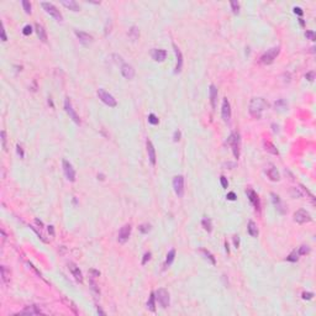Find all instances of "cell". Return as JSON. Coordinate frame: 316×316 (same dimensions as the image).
<instances>
[{
  "label": "cell",
  "instance_id": "6da1fadb",
  "mask_svg": "<svg viewBox=\"0 0 316 316\" xmlns=\"http://www.w3.org/2000/svg\"><path fill=\"white\" fill-rule=\"evenodd\" d=\"M268 108V103L263 98H253L250 103V114L255 119H261L262 113Z\"/></svg>",
  "mask_w": 316,
  "mask_h": 316
},
{
  "label": "cell",
  "instance_id": "7a4b0ae2",
  "mask_svg": "<svg viewBox=\"0 0 316 316\" xmlns=\"http://www.w3.org/2000/svg\"><path fill=\"white\" fill-rule=\"evenodd\" d=\"M279 52H280V48H279V47L269 48L267 52H264V53L262 54L261 62H262L263 64H266V65H267V64H272V63L274 62V59L278 57Z\"/></svg>",
  "mask_w": 316,
  "mask_h": 316
},
{
  "label": "cell",
  "instance_id": "3957f363",
  "mask_svg": "<svg viewBox=\"0 0 316 316\" xmlns=\"http://www.w3.org/2000/svg\"><path fill=\"white\" fill-rule=\"evenodd\" d=\"M227 143L232 147V152H233V156L235 158L239 160L240 157V135L239 133H231L227 138Z\"/></svg>",
  "mask_w": 316,
  "mask_h": 316
},
{
  "label": "cell",
  "instance_id": "277c9868",
  "mask_svg": "<svg viewBox=\"0 0 316 316\" xmlns=\"http://www.w3.org/2000/svg\"><path fill=\"white\" fill-rule=\"evenodd\" d=\"M154 294H156V299H157L158 304H160L163 309L169 306V293H168V290H166L164 288H160Z\"/></svg>",
  "mask_w": 316,
  "mask_h": 316
},
{
  "label": "cell",
  "instance_id": "5b68a950",
  "mask_svg": "<svg viewBox=\"0 0 316 316\" xmlns=\"http://www.w3.org/2000/svg\"><path fill=\"white\" fill-rule=\"evenodd\" d=\"M41 6L45 9V11L47 13V14H49L56 21H62L63 20V16H62V14L59 13V10L52 4V3H46V2H43V3H41Z\"/></svg>",
  "mask_w": 316,
  "mask_h": 316
},
{
  "label": "cell",
  "instance_id": "8992f818",
  "mask_svg": "<svg viewBox=\"0 0 316 316\" xmlns=\"http://www.w3.org/2000/svg\"><path fill=\"white\" fill-rule=\"evenodd\" d=\"M98 97H99V99H100L104 104H106V105L110 106V108H115V106L117 105L116 99H115L111 94H109L106 90H104V89H98Z\"/></svg>",
  "mask_w": 316,
  "mask_h": 316
},
{
  "label": "cell",
  "instance_id": "52a82bcc",
  "mask_svg": "<svg viewBox=\"0 0 316 316\" xmlns=\"http://www.w3.org/2000/svg\"><path fill=\"white\" fill-rule=\"evenodd\" d=\"M173 188L178 198H182L184 195V177L183 176H177L173 179Z\"/></svg>",
  "mask_w": 316,
  "mask_h": 316
},
{
  "label": "cell",
  "instance_id": "ba28073f",
  "mask_svg": "<svg viewBox=\"0 0 316 316\" xmlns=\"http://www.w3.org/2000/svg\"><path fill=\"white\" fill-rule=\"evenodd\" d=\"M62 166H63V172H64L65 178H67L69 182H75V171H74L73 166H72L67 160H63V161H62Z\"/></svg>",
  "mask_w": 316,
  "mask_h": 316
},
{
  "label": "cell",
  "instance_id": "9c48e42d",
  "mask_svg": "<svg viewBox=\"0 0 316 316\" xmlns=\"http://www.w3.org/2000/svg\"><path fill=\"white\" fill-rule=\"evenodd\" d=\"M130 235H131V225L130 223H126L124 225L120 231H119V236H117V241L120 243H125L128 239H130Z\"/></svg>",
  "mask_w": 316,
  "mask_h": 316
},
{
  "label": "cell",
  "instance_id": "30bf717a",
  "mask_svg": "<svg viewBox=\"0 0 316 316\" xmlns=\"http://www.w3.org/2000/svg\"><path fill=\"white\" fill-rule=\"evenodd\" d=\"M294 221L298 222V223H306V222H310L311 221V215L306 211V210H298L295 214H294Z\"/></svg>",
  "mask_w": 316,
  "mask_h": 316
},
{
  "label": "cell",
  "instance_id": "8fae6325",
  "mask_svg": "<svg viewBox=\"0 0 316 316\" xmlns=\"http://www.w3.org/2000/svg\"><path fill=\"white\" fill-rule=\"evenodd\" d=\"M64 109H65V111H67V114L69 115V117L77 124V125H79L81 124V120H79V116L77 115V113L74 111V109H73V106H72V104H70V100H69V98H67L65 100H64Z\"/></svg>",
  "mask_w": 316,
  "mask_h": 316
},
{
  "label": "cell",
  "instance_id": "7c38bea8",
  "mask_svg": "<svg viewBox=\"0 0 316 316\" xmlns=\"http://www.w3.org/2000/svg\"><path fill=\"white\" fill-rule=\"evenodd\" d=\"M221 115H222V119L223 121L228 122L230 119H231V105L228 103V100L225 98L222 100V106H221Z\"/></svg>",
  "mask_w": 316,
  "mask_h": 316
},
{
  "label": "cell",
  "instance_id": "4fadbf2b",
  "mask_svg": "<svg viewBox=\"0 0 316 316\" xmlns=\"http://www.w3.org/2000/svg\"><path fill=\"white\" fill-rule=\"evenodd\" d=\"M68 268H69V271H70L72 275L74 277V279H75L77 282H79V283H82V282H83V274H82L81 269H79V267H78L75 263L69 262V263H68Z\"/></svg>",
  "mask_w": 316,
  "mask_h": 316
},
{
  "label": "cell",
  "instance_id": "5bb4252c",
  "mask_svg": "<svg viewBox=\"0 0 316 316\" xmlns=\"http://www.w3.org/2000/svg\"><path fill=\"white\" fill-rule=\"evenodd\" d=\"M74 34H75V36L79 38L81 43H83V45H89V43H92V42H93V36H92V35H89V34H87V32H83V31H78V30H75V31H74Z\"/></svg>",
  "mask_w": 316,
  "mask_h": 316
},
{
  "label": "cell",
  "instance_id": "9a60e30c",
  "mask_svg": "<svg viewBox=\"0 0 316 316\" xmlns=\"http://www.w3.org/2000/svg\"><path fill=\"white\" fill-rule=\"evenodd\" d=\"M121 74L126 79H133L135 77V69L131 64H122L121 65Z\"/></svg>",
  "mask_w": 316,
  "mask_h": 316
},
{
  "label": "cell",
  "instance_id": "2e32d148",
  "mask_svg": "<svg viewBox=\"0 0 316 316\" xmlns=\"http://www.w3.org/2000/svg\"><path fill=\"white\" fill-rule=\"evenodd\" d=\"M146 146H147L148 160H149L151 164H152V166H154V164H156V149H154V147H153V143H152L149 140H147V142H146Z\"/></svg>",
  "mask_w": 316,
  "mask_h": 316
},
{
  "label": "cell",
  "instance_id": "e0dca14e",
  "mask_svg": "<svg viewBox=\"0 0 316 316\" xmlns=\"http://www.w3.org/2000/svg\"><path fill=\"white\" fill-rule=\"evenodd\" d=\"M173 48H174V52H176V56H177V65H176L174 73H179L182 70V67H183V54H182L180 49L174 43H173Z\"/></svg>",
  "mask_w": 316,
  "mask_h": 316
},
{
  "label": "cell",
  "instance_id": "ac0fdd59",
  "mask_svg": "<svg viewBox=\"0 0 316 316\" xmlns=\"http://www.w3.org/2000/svg\"><path fill=\"white\" fill-rule=\"evenodd\" d=\"M246 194H247V198L250 199V201L252 203V205L256 207V209H259V199H258V195L257 193L253 190V189H247L246 190Z\"/></svg>",
  "mask_w": 316,
  "mask_h": 316
},
{
  "label": "cell",
  "instance_id": "d6986e66",
  "mask_svg": "<svg viewBox=\"0 0 316 316\" xmlns=\"http://www.w3.org/2000/svg\"><path fill=\"white\" fill-rule=\"evenodd\" d=\"M167 57V51L164 49H153L152 51V58L156 62H163Z\"/></svg>",
  "mask_w": 316,
  "mask_h": 316
},
{
  "label": "cell",
  "instance_id": "ffe728a7",
  "mask_svg": "<svg viewBox=\"0 0 316 316\" xmlns=\"http://www.w3.org/2000/svg\"><path fill=\"white\" fill-rule=\"evenodd\" d=\"M267 176L268 178L272 180V182H278L280 179V176H279V172L277 171V168L274 166H269V168L267 169Z\"/></svg>",
  "mask_w": 316,
  "mask_h": 316
},
{
  "label": "cell",
  "instance_id": "44dd1931",
  "mask_svg": "<svg viewBox=\"0 0 316 316\" xmlns=\"http://www.w3.org/2000/svg\"><path fill=\"white\" fill-rule=\"evenodd\" d=\"M35 29H36V34L38 36V38L42 41V42H47V34H46V30L42 25L40 24H36L35 25Z\"/></svg>",
  "mask_w": 316,
  "mask_h": 316
},
{
  "label": "cell",
  "instance_id": "7402d4cb",
  "mask_svg": "<svg viewBox=\"0 0 316 316\" xmlns=\"http://www.w3.org/2000/svg\"><path fill=\"white\" fill-rule=\"evenodd\" d=\"M42 311L36 306V305H31V306H26L22 311H21V314L22 315H38V314H41Z\"/></svg>",
  "mask_w": 316,
  "mask_h": 316
},
{
  "label": "cell",
  "instance_id": "603a6c76",
  "mask_svg": "<svg viewBox=\"0 0 316 316\" xmlns=\"http://www.w3.org/2000/svg\"><path fill=\"white\" fill-rule=\"evenodd\" d=\"M216 99H217V88L214 84H211L210 85V103H211L212 109L216 108Z\"/></svg>",
  "mask_w": 316,
  "mask_h": 316
},
{
  "label": "cell",
  "instance_id": "cb8c5ba5",
  "mask_svg": "<svg viewBox=\"0 0 316 316\" xmlns=\"http://www.w3.org/2000/svg\"><path fill=\"white\" fill-rule=\"evenodd\" d=\"M62 5L65 6L67 9L72 10V11H79V5L77 4V2H74V0H64V2H62Z\"/></svg>",
  "mask_w": 316,
  "mask_h": 316
},
{
  "label": "cell",
  "instance_id": "d4e9b609",
  "mask_svg": "<svg viewBox=\"0 0 316 316\" xmlns=\"http://www.w3.org/2000/svg\"><path fill=\"white\" fill-rule=\"evenodd\" d=\"M247 232L252 236V237H257L258 236V228H257V225L253 222V221H250L248 225H247Z\"/></svg>",
  "mask_w": 316,
  "mask_h": 316
},
{
  "label": "cell",
  "instance_id": "484cf974",
  "mask_svg": "<svg viewBox=\"0 0 316 316\" xmlns=\"http://www.w3.org/2000/svg\"><path fill=\"white\" fill-rule=\"evenodd\" d=\"M128 37L132 40V41H137L138 37H140V31L136 26H132L130 30H128Z\"/></svg>",
  "mask_w": 316,
  "mask_h": 316
},
{
  "label": "cell",
  "instance_id": "4316f807",
  "mask_svg": "<svg viewBox=\"0 0 316 316\" xmlns=\"http://www.w3.org/2000/svg\"><path fill=\"white\" fill-rule=\"evenodd\" d=\"M147 307L151 310V311H154L156 310V294L154 293H151V296L147 301Z\"/></svg>",
  "mask_w": 316,
  "mask_h": 316
},
{
  "label": "cell",
  "instance_id": "83f0119b",
  "mask_svg": "<svg viewBox=\"0 0 316 316\" xmlns=\"http://www.w3.org/2000/svg\"><path fill=\"white\" fill-rule=\"evenodd\" d=\"M174 257H176V250H171L167 255V258H166V267H169L173 263Z\"/></svg>",
  "mask_w": 316,
  "mask_h": 316
},
{
  "label": "cell",
  "instance_id": "f1b7e54d",
  "mask_svg": "<svg viewBox=\"0 0 316 316\" xmlns=\"http://www.w3.org/2000/svg\"><path fill=\"white\" fill-rule=\"evenodd\" d=\"M201 225H203V227H204L207 232H211V230H212V223H211V220H210V219L204 217V219L201 220Z\"/></svg>",
  "mask_w": 316,
  "mask_h": 316
},
{
  "label": "cell",
  "instance_id": "f546056e",
  "mask_svg": "<svg viewBox=\"0 0 316 316\" xmlns=\"http://www.w3.org/2000/svg\"><path fill=\"white\" fill-rule=\"evenodd\" d=\"M264 147H266V151H268V152H271V153H273V154H278V149L274 147L273 143H271V142H264Z\"/></svg>",
  "mask_w": 316,
  "mask_h": 316
},
{
  "label": "cell",
  "instance_id": "4dcf8cb0",
  "mask_svg": "<svg viewBox=\"0 0 316 316\" xmlns=\"http://www.w3.org/2000/svg\"><path fill=\"white\" fill-rule=\"evenodd\" d=\"M201 253L205 256V258H206V259H209V261H210V263H211V264H216L215 257H214V256H212L207 250H201Z\"/></svg>",
  "mask_w": 316,
  "mask_h": 316
},
{
  "label": "cell",
  "instance_id": "1f68e13d",
  "mask_svg": "<svg viewBox=\"0 0 316 316\" xmlns=\"http://www.w3.org/2000/svg\"><path fill=\"white\" fill-rule=\"evenodd\" d=\"M274 106H275V109H278V110H284V109H286L288 104H286V101H285L284 99H280V100L275 101Z\"/></svg>",
  "mask_w": 316,
  "mask_h": 316
},
{
  "label": "cell",
  "instance_id": "d6a6232c",
  "mask_svg": "<svg viewBox=\"0 0 316 316\" xmlns=\"http://www.w3.org/2000/svg\"><path fill=\"white\" fill-rule=\"evenodd\" d=\"M230 5H231V9H232L233 14H239L240 13V3L239 2H231Z\"/></svg>",
  "mask_w": 316,
  "mask_h": 316
},
{
  "label": "cell",
  "instance_id": "836d02e7",
  "mask_svg": "<svg viewBox=\"0 0 316 316\" xmlns=\"http://www.w3.org/2000/svg\"><path fill=\"white\" fill-rule=\"evenodd\" d=\"M148 122H149L151 125H158L160 120H158V117H157L154 114H149V115H148Z\"/></svg>",
  "mask_w": 316,
  "mask_h": 316
},
{
  "label": "cell",
  "instance_id": "e575fe53",
  "mask_svg": "<svg viewBox=\"0 0 316 316\" xmlns=\"http://www.w3.org/2000/svg\"><path fill=\"white\" fill-rule=\"evenodd\" d=\"M22 6H24V10H25L26 14H31V4H30V2H27V0H22Z\"/></svg>",
  "mask_w": 316,
  "mask_h": 316
},
{
  "label": "cell",
  "instance_id": "d590c367",
  "mask_svg": "<svg viewBox=\"0 0 316 316\" xmlns=\"http://www.w3.org/2000/svg\"><path fill=\"white\" fill-rule=\"evenodd\" d=\"M138 230H140L142 233H147V232H149V230H151V225H149V223H142V225H140Z\"/></svg>",
  "mask_w": 316,
  "mask_h": 316
},
{
  "label": "cell",
  "instance_id": "8d00e7d4",
  "mask_svg": "<svg viewBox=\"0 0 316 316\" xmlns=\"http://www.w3.org/2000/svg\"><path fill=\"white\" fill-rule=\"evenodd\" d=\"M310 252V247L309 246H301L298 251V255L299 256H304V255H307Z\"/></svg>",
  "mask_w": 316,
  "mask_h": 316
},
{
  "label": "cell",
  "instance_id": "74e56055",
  "mask_svg": "<svg viewBox=\"0 0 316 316\" xmlns=\"http://www.w3.org/2000/svg\"><path fill=\"white\" fill-rule=\"evenodd\" d=\"M299 255H298V252L296 251H294V252H291L288 257H286V261H290V262H296L298 259H299V257H298Z\"/></svg>",
  "mask_w": 316,
  "mask_h": 316
},
{
  "label": "cell",
  "instance_id": "f35d334b",
  "mask_svg": "<svg viewBox=\"0 0 316 316\" xmlns=\"http://www.w3.org/2000/svg\"><path fill=\"white\" fill-rule=\"evenodd\" d=\"M2 279H3V282H4L5 284H6L8 280H9V277H8V272H6L5 266H2Z\"/></svg>",
  "mask_w": 316,
  "mask_h": 316
},
{
  "label": "cell",
  "instance_id": "ab89813d",
  "mask_svg": "<svg viewBox=\"0 0 316 316\" xmlns=\"http://www.w3.org/2000/svg\"><path fill=\"white\" fill-rule=\"evenodd\" d=\"M22 34H24L25 36L31 35V34H32V26H31V25H26V26L24 27V30H22Z\"/></svg>",
  "mask_w": 316,
  "mask_h": 316
},
{
  "label": "cell",
  "instance_id": "60d3db41",
  "mask_svg": "<svg viewBox=\"0 0 316 316\" xmlns=\"http://www.w3.org/2000/svg\"><path fill=\"white\" fill-rule=\"evenodd\" d=\"M90 288H92V290L95 293V294H100V291H99V289H98V285H97V283L93 280V279H90Z\"/></svg>",
  "mask_w": 316,
  "mask_h": 316
},
{
  "label": "cell",
  "instance_id": "b9f144b4",
  "mask_svg": "<svg viewBox=\"0 0 316 316\" xmlns=\"http://www.w3.org/2000/svg\"><path fill=\"white\" fill-rule=\"evenodd\" d=\"M2 143H3L4 151H6V133H5V131H2Z\"/></svg>",
  "mask_w": 316,
  "mask_h": 316
},
{
  "label": "cell",
  "instance_id": "7bdbcfd3",
  "mask_svg": "<svg viewBox=\"0 0 316 316\" xmlns=\"http://www.w3.org/2000/svg\"><path fill=\"white\" fill-rule=\"evenodd\" d=\"M305 36H306L309 40H311V41H315V38H316L314 31H306V32H305Z\"/></svg>",
  "mask_w": 316,
  "mask_h": 316
},
{
  "label": "cell",
  "instance_id": "ee69618b",
  "mask_svg": "<svg viewBox=\"0 0 316 316\" xmlns=\"http://www.w3.org/2000/svg\"><path fill=\"white\" fill-rule=\"evenodd\" d=\"M180 136H182V133H180V131H179V130L174 131V135H173V141H174V142H178V141L180 140Z\"/></svg>",
  "mask_w": 316,
  "mask_h": 316
},
{
  "label": "cell",
  "instance_id": "f6af8a7d",
  "mask_svg": "<svg viewBox=\"0 0 316 316\" xmlns=\"http://www.w3.org/2000/svg\"><path fill=\"white\" fill-rule=\"evenodd\" d=\"M16 152H18V154L20 156V158H24V149H22V146L21 144H18L16 146Z\"/></svg>",
  "mask_w": 316,
  "mask_h": 316
},
{
  "label": "cell",
  "instance_id": "bcb514c9",
  "mask_svg": "<svg viewBox=\"0 0 316 316\" xmlns=\"http://www.w3.org/2000/svg\"><path fill=\"white\" fill-rule=\"evenodd\" d=\"M220 182H221V185H222V188H223V189H226V188L228 187V182H227V179H226L225 177H221Z\"/></svg>",
  "mask_w": 316,
  "mask_h": 316
},
{
  "label": "cell",
  "instance_id": "7dc6e473",
  "mask_svg": "<svg viewBox=\"0 0 316 316\" xmlns=\"http://www.w3.org/2000/svg\"><path fill=\"white\" fill-rule=\"evenodd\" d=\"M314 77H315L314 72H309V73H306V75H305V78L307 79L309 82H312V81H314Z\"/></svg>",
  "mask_w": 316,
  "mask_h": 316
},
{
  "label": "cell",
  "instance_id": "c3c4849f",
  "mask_svg": "<svg viewBox=\"0 0 316 316\" xmlns=\"http://www.w3.org/2000/svg\"><path fill=\"white\" fill-rule=\"evenodd\" d=\"M149 258H151V252H147V253H144V256H143V259H142V264H146V263H147V261H149Z\"/></svg>",
  "mask_w": 316,
  "mask_h": 316
},
{
  "label": "cell",
  "instance_id": "681fc988",
  "mask_svg": "<svg viewBox=\"0 0 316 316\" xmlns=\"http://www.w3.org/2000/svg\"><path fill=\"white\" fill-rule=\"evenodd\" d=\"M312 296H314L312 293H302V299H305V300H310V299H312Z\"/></svg>",
  "mask_w": 316,
  "mask_h": 316
},
{
  "label": "cell",
  "instance_id": "f907efd6",
  "mask_svg": "<svg viewBox=\"0 0 316 316\" xmlns=\"http://www.w3.org/2000/svg\"><path fill=\"white\" fill-rule=\"evenodd\" d=\"M2 40H3L4 42H6V41H8V37H6V34H5V29H4V25L2 26Z\"/></svg>",
  "mask_w": 316,
  "mask_h": 316
},
{
  "label": "cell",
  "instance_id": "816d5d0a",
  "mask_svg": "<svg viewBox=\"0 0 316 316\" xmlns=\"http://www.w3.org/2000/svg\"><path fill=\"white\" fill-rule=\"evenodd\" d=\"M227 199L233 201V200H236V199H237V196H236V194H235L233 192H230V193L227 194Z\"/></svg>",
  "mask_w": 316,
  "mask_h": 316
},
{
  "label": "cell",
  "instance_id": "f5cc1de1",
  "mask_svg": "<svg viewBox=\"0 0 316 316\" xmlns=\"http://www.w3.org/2000/svg\"><path fill=\"white\" fill-rule=\"evenodd\" d=\"M233 242H235L236 248H239V246H240V237H239V236H235V237H233Z\"/></svg>",
  "mask_w": 316,
  "mask_h": 316
},
{
  "label": "cell",
  "instance_id": "db71d44e",
  "mask_svg": "<svg viewBox=\"0 0 316 316\" xmlns=\"http://www.w3.org/2000/svg\"><path fill=\"white\" fill-rule=\"evenodd\" d=\"M294 13H295V14H298L299 16H301V15L304 14V13H302V10H301L300 8H294Z\"/></svg>",
  "mask_w": 316,
  "mask_h": 316
},
{
  "label": "cell",
  "instance_id": "11a10c76",
  "mask_svg": "<svg viewBox=\"0 0 316 316\" xmlns=\"http://www.w3.org/2000/svg\"><path fill=\"white\" fill-rule=\"evenodd\" d=\"M48 233L51 235V236H54V228H53V226L51 225V226H48Z\"/></svg>",
  "mask_w": 316,
  "mask_h": 316
},
{
  "label": "cell",
  "instance_id": "9f6ffc18",
  "mask_svg": "<svg viewBox=\"0 0 316 316\" xmlns=\"http://www.w3.org/2000/svg\"><path fill=\"white\" fill-rule=\"evenodd\" d=\"M90 273H92V274H94V275H97V277L100 274L99 272H97V271H94V269H92V271H90Z\"/></svg>",
  "mask_w": 316,
  "mask_h": 316
},
{
  "label": "cell",
  "instance_id": "6f0895ef",
  "mask_svg": "<svg viewBox=\"0 0 316 316\" xmlns=\"http://www.w3.org/2000/svg\"><path fill=\"white\" fill-rule=\"evenodd\" d=\"M35 222H36V223H37V225H40V226H43V223H42V221H40V220H38V219H36V220H35Z\"/></svg>",
  "mask_w": 316,
  "mask_h": 316
},
{
  "label": "cell",
  "instance_id": "680465c9",
  "mask_svg": "<svg viewBox=\"0 0 316 316\" xmlns=\"http://www.w3.org/2000/svg\"><path fill=\"white\" fill-rule=\"evenodd\" d=\"M98 312H99V314H101V315H105V312H104V311H103L100 307H98Z\"/></svg>",
  "mask_w": 316,
  "mask_h": 316
}]
</instances>
